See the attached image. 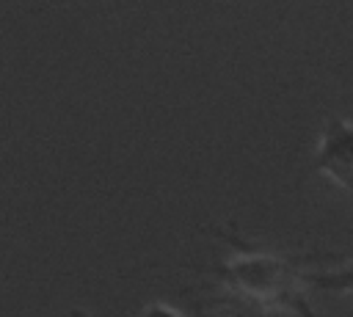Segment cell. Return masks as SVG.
Instances as JSON below:
<instances>
[{
  "label": "cell",
  "instance_id": "cell-4",
  "mask_svg": "<svg viewBox=\"0 0 353 317\" xmlns=\"http://www.w3.org/2000/svg\"><path fill=\"white\" fill-rule=\"evenodd\" d=\"M138 317H185V314H182L179 309L163 303V300H154V303H146V306L138 311Z\"/></svg>",
  "mask_w": 353,
  "mask_h": 317
},
{
  "label": "cell",
  "instance_id": "cell-1",
  "mask_svg": "<svg viewBox=\"0 0 353 317\" xmlns=\"http://www.w3.org/2000/svg\"><path fill=\"white\" fill-rule=\"evenodd\" d=\"M218 278L243 295L245 300L265 309H301L303 317H312L301 300L303 270L298 259L265 251V248H237L232 259H226L218 270Z\"/></svg>",
  "mask_w": 353,
  "mask_h": 317
},
{
  "label": "cell",
  "instance_id": "cell-3",
  "mask_svg": "<svg viewBox=\"0 0 353 317\" xmlns=\"http://www.w3.org/2000/svg\"><path fill=\"white\" fill-rule=\"evenodd\" d=\"M303 287H317L323 292L345 295L353 300V262L328 270H303Z\"/></svg>",
  "mask_w": 353,
  "mask_h": 317
},
{
  "label": "cell",
  "instance_id": "cell-2",
  "mask_svg": "<svg viewBox=\"0 0 353 317\" xmlns=\"http://www.w3.org/2000/svg\"><path fill=\"white\" fill-rule=\"evenodd\" d=\"M312 171L328 176L353 198V121L345 116H328L320 127V138L312 154Z\"/></svg>",
  "mask_w": 353,
  "mask_h": 317
},
{
  "label": "cell",
  "instance_id": "cell-5",
  "mask_svg": "<svg viewBox=\"0 0 353 317\" xmlns=\"http://www.w3.org/2000/svg\"><path fill=\"white\" fill-rule=\"evenodd\" d=\"M201 317H212V314H201Z\"/></svg>",
  "mask_w": 353,
  "mask_h": 317
}]
</instances>
